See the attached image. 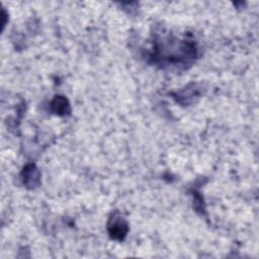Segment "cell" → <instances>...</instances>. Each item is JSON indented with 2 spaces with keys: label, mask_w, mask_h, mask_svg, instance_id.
<instances>
[{
  "label": "cell",
  "mask_w": 259,
  "mask_h": 259,
  "mask_svg": "<svg viewBox=\"0 0 259 259\" xmlns=\"http://www.w3.org/2000/svg\"><path fill=\"white\" fill-rule=\"evenodd\" d=\"M195 56L196 48L191 40L166 37L162 38L161 42L158 40L155 42L151 58L157 63L183 65Z\"/></svg>",
  "instance_id": "cell-1"
},
{
  "label": "cell",
  "mask_w": 259,
  "mask_h": 259,
  "mask_svg": "<svg viewBox=\"0 0 259 259\" xmlns=\"http://www.w3.org/2000/svg\"><path fill=\"white\" fill-rule=\"evenodd\" d=\"M107 230L109 236L112 239L121 241L125 238L127 234L128 225L126 221L123 219V217L118 211H115L110 215L108 220Z\"/></svg>",
  "instance_id": "cell-2"
},
{
  "label": "cell",
  "mask_w": 259,
  "mask_h": 259,
  "mask_svg": "<svg viewBox=\"0 0 259 259\" xmlns=\"http://www.w3.org/2000/svg\"><path fill=\"white\" fill-rule=\"evenodd\" d=\"M50 107H51V110L58 115H66V114H69L71 111L70 103L68 99L62 95L55 96V98L51 101Z\"/></svg>",
  "instance_id": "cell-4"
},
{
  "label": "cell",
  "mask_w": 259,
  "mask_h": 259,
  "mask_svg": "<svg viewBox=\"0 0 259 259\" xmlns=\"http://www.w3.org/2000/svg\"><path fill=\"white\" fill-rule=\"evenodd\" d=\"M21 177L23 184H25L28 188H34L39 184L40 174L38 172V169L33 164L26 165L23 168Z\"/></svg>",
  "instance_id": "cell-3"
}]
</instances>
